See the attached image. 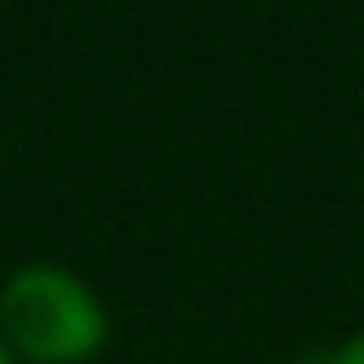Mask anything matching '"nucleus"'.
I'll list each match as a JSON object with an SVG mask.
<instances>
[{
  "label": "nucleus",
  "mask_w": 364,
  "mask_h": 364,
  "mask_svg": "<svg viewBox=\"0 0 364 364\" xmlns=\"http://www.w3.org/2000/svg\"><path fill=\"white\" fill-rule=\"evenodd\" d=\"M114 336L97 284L63 262H23L0 284V341L17 364H91Z\"/></svg>",
  "instance_id": "nucleus-1"
},
{
  "label": "nucleus",
  "mask_w": 364,
  "mask_h": 364,
  "mask_svg": "<svg viewBox=\"0 0 364 364\" xmlns=\"http://www.w3.org/2000/svg\"><path fill=\"white\" fill-rule=\"evenodd\" d=\"M307 364H364V330H353V336H341L330 353H318V358H307Z\"/></svg>",
  "instance_id": "nucleus-2"
},
{
  "label": "nucleus",
  "mask_w": 364,
  "mask_h": 364,
  "mask_svg": "<svg viewBox=\"0 0 364 364\" xmlns=\"http://www.w3.org/2000/svg\"><path fill=\"white\" fill-rule=\"evenodd\" d=\"M0 364H17V353H11V347H6V341H0Z\"/></svg>",
  "instance_id": "nucleus-3"
}]
</instances>
